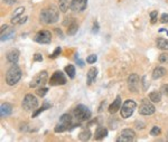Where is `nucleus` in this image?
Masks as SVG:
<instances>
[{
  "label": "nucleus",
  "instance_id": "412c9836",
  "mask_svg": "<svg viewBox=\"0 0 168 142\" xmlns=\"http://www.w3.org/2000/svg\"><path fill=\"white\" fill-rule=\"evenodd\" d=\"M156 45L159 49H162V50H167L168 49V40L165 38H158L157 42H156Z\"/></svg>",
  "mask_w": 168,
  "mask_h": 142
},
{
  "label": "nucleus",
  "instance_id": "1a4fd4ad",
  "mask_svg": "<svg viewBox=\"0 0 168 142\" xmlns=\"http://www.w3.org/2000/svg\"><path fill=\"white\" fill-rule=\"evenodd\" d=\"M66 83V78H65L64 73L61 71L55 72L52 75V77L49 78V84L51 85H64Z\"/></svg>",
  "mask_w": 168,
  "mask_h": 142
},
{
  "label": "nucleus",
  "instance_id": "20e7f679",
  "mask_svg": "<svg viewBox=\"0 0 168 142\" xmlns=\"http://www.w3.org/2000/svg\"><path fill=\"white\" fill-rule=\"evenodd\" d=\"M137 107V104L135 101L132 100H128L126 101L123 105L121 106V116H122L123 119H128L130 116L132 115V113L135 112Z\"/></svg>",
  "mask_w": 168,
  "mask_h": 142
},
{
  "label": "nucleus",
  "instance_id": "6ab92c4d",
  "mask_svg": "<svg viewBox=\"0 0 168 142\" xmlns=\"http://www.w3.org/2000/svg\"><path fill=\"white\" fill-rule=\"evenodd\" d=\"M166 75V68L164 67H156L152 72V78H155V80H158V78L162 77V76H165Z\"/></svg>",
  "mask_w": 168,
  "mask_h": 142
},
{
  "label": "nucleus",
  "instance_id": "bb28decb",
  "mask_svg": "<svg viewBox=\"0 0 168 142\" xmlns=\"http://www.w3.org/2000/svg\"><path fill=\"white\" fill-rule=\"evenodd\" d=\"M13 35H15V32L13 30H10V32H6V34H1V40H7V39L11 38V37H13Z\"/></svg>",
  "mask_w": 168,
  "mask_h": 142
},
{
  "label": "nucleus",
  "instance_id": "7ed1b4c3",
  "mask_svg": "<svg viewBox=\"0 0 168 142\" xmlns=\"http://www.w3.org/2000/svg\"><path fill=\"white\" fill-rule=\"evenodd\" d=\"M74 116L78 122H83L91 118V111L85 105H78L74 109Z\"/></svg>",
  "mask_w": 168,
  "mask_h": 142
},
{
  "label": "nucleus",
  "instance_id": "ea45409f",
  "mask_svg": "<svg viewBox=\"0 0 168 142\" xmlns=\"http://www.w3.org/2000/svg\"><path fill=\"white\" fill-rule=\"evenodd\" d=\"M5 3L7 5H13V3H16V0H3Z\"/></svg>",
  "mask_w": 168,
  "mask_h": 142
},
{
  "label": "nucleus",
  "instance_id": "6e6552de",
  "mask_svg": "<svg viewBox=\"0 0 168 142\" xmlns=\"http://www.w3.org/2000/svg\"><path fill=\"white\" fill-rule=\"evenodd\" d=\"M135 138H136V133L135 131L131 129H124L121 131V134L118 138V142H130V141H135Z\"/></svg>",
  "mask_w": 168,
  "mask_h": 142
},
{
  "label": "nucleus",
  "instance_id": "2eb2a0df",
  "mask_svg": "<svg viewBox=\"0 0 168 142\" xmlns=\"http://www.w3.org/2000/svg\"><path fill=\"white\" fill-rule=\"evenodd\" d=\"M11 112H13V105L10 103H3L1 105V107H0V115H1V118L10 115Z\"/></svg>",
  "mask_w": 168,
  "mask_h": 142
},
{
  "label": "nucleus",
  "instance_id": "c85d7f7f",
  "mask_svg": "<svg viewBox=\"0 0 168 142\" xmlns=\"http://www.w3.org/2000/svg\"><path fill=\"white\" fill-rule=\"evenodd\" d=\"M24 11H25V8H24V7H19V8H17V9L15 10V13H13V18H17V17H19L20 15H23Z\"/></svg>",
  "mask_w": 168,
  "mask_h": 142
},
{
  "label": "nucleus",
  "instance_id": "c756f323",
  "mask_svg": "<svg viewBox=\"0 0 168 142\" xmlns=\"http://www.w3.org/2000/svg\"><path fill=\"white\" fill-rule=\"evenodd\" d=\"M157 16H158V11L157 10H154L150 13V18H151V24H155L157 21Z\"/></svg>",
  "mask_w": 168,
  "mask_h": 142
},
{
  "label": "nucleus",
  "instance_id": "393cba45",
  "mask_svg": "<svg viewBox=\"0 0 168 142\" xmlns=\"http://www.w3.org/2000/svg\"><path fill=\"white\" fill-rule=\"evenodd\" d=\"M65 72H66V74L70 76L71 78H74L75 76V68L73 65H67L66 67H65Z\"/></svg>",
  "mask_w": 168,
  "mask_h": 142
},
{
  "label": "nucleus",
  "instance_id": "72a5a7b5",
  "mask_svg": "<svg viewBox=\"0 0 168 142\" xmlns=\"http://www.w3.org/2000/svg\"><path fill=\"white\" fill-rule=\"evenodd\" d=\"M159 62H160V63H168V55L162 54L160 57H159Z\"/></svg>",
  "mask_w": 168,
  "mask_h": 142
},
{
  "label": "nucleus",
  "instance_id": "9d476101",
  "mask_svg": "<svg viewBox=\"0 0 168 142\" xmlns=\"http://www.w3.org/2000/svg\"><path fill=\"white\" fill-rule=\"evenodd\" d=\"M155 106L148 101H143L139 106V113L141 115H151V114L155 113Z\"/></svg>",
  "mask_w": 168,
  "mask_h": 142
},
{
  "label": "nucleus",
  "instance_id": "f257e3e1",
  "mask_svg": "<svg viewBox=\"0 0 168 142\" xmlns=\"http://www.w3.org/2000/svg\"><path fill=\"white\" fill-rule=\"evenodd\" d=\"M40 21L43 24H54L56 23L59 18V13H58V9L56 7L52 6L49 8H46V9H43L42 13H40Z\"/></svg>",
  "mask_w": 168,
  "mask_h": 142
},
{
  "label": "nucleus",
  "instance_id": "dca6fc26",
  "mask_svg": "<svg viewBox=\"0 0 168 142\" xmlns=\"http://www.w3.org/2000/svg\"><path fill=\"white\" fill-rule=\"evenodd\" d=\"M19 59V52L17 49H13V50H10L8 54H7V61L11 63V64H16Z\"/></svg>",
  "mask_w": 168,
  "mask_h": 142
},
{
  "label": "nucleus",
  "instance_id": "b1692460",
  "mask_svg": "<svg viewBox=\"0 0 168 142\" xmlns=\"http://www.w3.org/2000/svg\"><path fill=\"white\" fill-rule=\"evenodd\" d=\"M76 32H78V24H75V23H72L70 26H68L67 28V35H75L76 34Z\"/></svg>",
  "mask_w": 168,
  "mask_h": 142
},
{
  "label": "nucleus",
  "instance_id": "7c9ffc66",
  "mask_svg": "<svg viewBox=\"0 0 168 142\" xmlns=\"http://www.w3.org/2000/svg\"><path fill=\"white\" fill-rule=\"evenodd\" d=\"M159 133H160V128H159V126H154L151 129V131H150V134H151L152 136H158Z\"/></svg>",
  "mask_w": 168,
  "mask_h": 142
},
{
  "label": "nucleus",
  "instance_id": "f8f14e48",
  "mask_svg": "<svg viewBox=\"0 0 168 142\" xmlns=\"http://www.w3.org/2000/svg\"><path fill=\"white\" fill-rule=\"evenodd\" d=\"M51 32L48 30H42L39 32L35 37V40L38 44H49L51 43Z\"/></svg>",
  "mask_w": 168,
  "mask_h": 142
},
{
  "label": "nucleus",
  "instance_id": "f704fd0d",
  "mask_svg": "<svg viewBox=\"0 0 168 142\" xmlns=\"http://www.w3.org/2000/svg\"><path fill=\"white\" fill-rule=\"evenodd\" d=\"M160 91H162V93L164 94V95H166V96H168V84L162 85V88H160Z\"/></svg>",
  "mask_w": 168,
  "mask_h": 142
},
{
  "label": "nucleus",
  "instance_id": "4468645a",
  "mask_svg": "<svg viewBox=\"0 0 168 142\" xmlns=\"http://www.w3.org/2000/svg\"><path fill=\"white\" fill-rule=\"evenodd\" d=\"M121 109V97L120 96H116V99L112 102L110 106H109V112L111 114H114L116 113L118 111Z\"/></svg>",
  "mask_w": 168,
  "mask_h": 142
},
{
  "label": "nucleus",
  "instance_id": "37998d69",
  "mask_svg": "<svg viewBox=\"0 0 168 142\" xmlns=\"http://www.w3.org/2000/svg\"><path fill=\"white\" fill-rule=\"evenodd\" d=\"M167 34H168V32H167Z\"/></svg>",
  "mask_w": 168,
  "mask_h": 142
},
{
  "label": "nucleus",
  "instance_id": "79ce46f5",
  "mask_svg": "<svg viewBox=\"0 0 168 142\" xmlns=\"http://www.w3.org/2000/svg\"><path fill=\"white\" fill-rule=\"evenodd\" d=\"M26 19H27V17H24L23 19L19 20V23H18V24H19V25H21V24H24V23H25V21H26Z\"/></svg>",
  "mask_w": 168,
  "mask_h": 142
},
{
  "label": "nucleus",
  "instance_id": "4be33fe9",
  "mask_svg": "<svg viewBox=\"0 0 168 142\" xmlns=\"http://www.w3.org/2000/svg\"><path fill=\"white\" fill-rule=\"evenodd\" d=\"M149 100L152 101V102H155V103H158L159 101L162 100V94L155 91V92H151V93L149 94Z\"/></svg>",
  "mask_w": 168,
  "mask_h": 142
},
{
  "label": "nucleus",
  "instance_id": "423d86ee",
  "mask_svg": "<svg viewBox=\"0 0 168 142\" xmlns=\"http://www.w3.org/2000/svg\"><path fill=\"white\" fill-rule=\"evenodd\" d=\"M72 125V118L70 114H63L59 118L57 125L55 128V132H63L68 129V126Z\"/></svg>",
  "mask_w": 168,
  "mask_h": 142
},
{
  "label": "nucleus",
  "instance_id": "58836bf2",
  "mask_svg": "<svg viewBox=\"0 0 168 142\" xmlns=\"http://www.w3.org/2000/svg\"><path fill=\"white\" fill-rule=\"evenodd\" d=\"M75 61L78 62V64L80 65V66H83V65H84L83 61H81V59H80V57H78V54H76V55H75Z\"/></svg>",
  "mask_w": 168,
  "mask_h": 142
},
{
  "label": "nucleus",
  "instance_id": "39448f33",
  "mask_svg": "<svg viewBox=\"0 0 168 142\" xmlns=\"http://www.w3.org/2000/svg\"><path fill=\"white\" fill-rule=\"evenodd\" d=\"M38 106V100L36 99L35 95L32 94H27L26 96L24 97L23 101V107L26 111H34Z\"/></svg>",
  "mask_w": 168,
  "mask_h": 142
},
{
  "label": "nucleus",
  "instance_id": "f03ea898",
  "mask_svg": "<svg viewBox=\"0 0 168 142\" xmlns=\"http://www.w3.org/2000/svg\"><path fill=\"white\" fill-rule=\"evenodd\" d=\"M21 78V69L19 68V66L13 64V66L8 69L6 74V82L8 85H16Z\"/></svg>",
  "mask_w": 168,
  "mask_h": 142
},
{
  "label": "nucleus",
  "instance_id": "5701e85b",
  "mask_svg": "<svg viewBox=\"0 0 168 142\" xmlns=\"http://www.w3.org/2000/svg\"><path fill=\"white\" fill-rule=\"evenodd\" d=\"M68 1L67 0H59V2H58V8H59V10L61 11H63V13H66L68 9Z\"/></svg>",
  "mask_w": 168,
  "mask_h": 142
},
{
  "label": "nucleus",
  "instance_id": "aec40b11",
  "mask_svg": "<svg viewBox=\"0 0 168 142\" xmlns=\"http://www.w3.org/2000/svg\"><path fill=\"white\" fill-rule=\"evenodd\" d=\"M91 136H92V133L89 129H84L83 131L80 132L78 134V139L81 140V141H87V140H90Z\"/></svg>",
  "mask_w": 168,
  "mask_h": 142
},
{
  "label": "nucleus",
  "instance_id": "9b49d317",
  "mask_svg": "<svg viewBox=\"0 0 168 142\" xmlns=\"http://www.w3.org/2000/svg\"><path fill=\"white\" fill-rule=\"evenodd\" d=\"M139 84H140V80L139 76L137 74H131L128 77V86H129V90L131 92H138L139 90Z\"/></svg>",
  "mask_w": 168,
  "mask_h": 142
},
{
  "label": "nucleus",
  "instance_id": "c9c22d12",
  "mask_svg": "<svg viewBox=\"0 0 168 142\" xmlns=\"http://www.w3.org/2000/svg\"><path fill=\"white\" fill-rule=\"evenodd\" d=\"M160 21L162 23H168V13H162V17H160Z\"/></svg>",
  "mask_w": 168,
  "mask_h": 142
},
{
  "label": "nucleus",
  "instance_id": "a19ab883",
  "mask_svg": "<svg viewBox=\"0 0 168 142\" xmlns=\"http://www.w3.org/2000/svg\"><path fill=\"white\" fill-rule=\"evenodd\" d=\"M7 29H8V26H7V25H3V26L1 27V34H2L3 32H6Z\"/></svg>",
  "mask_w": 168,
  "mask_h": 142
},
{
  "label": "nucleus",
  "instance_id": "a211bd4d",
  "mask_svg": "<svg viewBox=\"0 0 168 142\" xmlns=\"http://www.w3.org/2000/svg\"><path fill=\"white\" fill-rule=\"evenodd\" d=\"M107 136H108V130L105 129V128L100 126V128H97L95 133H94V139L101 140V139H103V138H105Z\"/></svg>",
  "mask_w": 168,
  "mask_h": 142
},
{
  "label": "nucleus",
  "instance_id": "2f4dec72",
  "mask_svg": "<svg viewBox=\"0 0 168 142\" xmlns=\"http://www.w3.org/2000/svg\"><path fill=\"white\" fill-rule=\"evenodd\" d=\"M97 55H90V56H87L86 62L89 63V64H94V63L97 62Z\"/></svg>",
  "mask_w": 168,
  "mask_h": 142
},
{
  "label": "nucleus",
  "instance_id": "473e14b6",
  "mask_svg": "<svg viewBox=\"0 0 168 142\" xmlns=\"http://www.w3.org/2000/svg\"><path fill=\"white\" fill-rule=\"evenodd\" d=\"M61 52H62V49H61V47H57V48L54 50V53H53L52 55H51V58H55V57H57L59 54H61Z\"/></svg>",
  "mask_w": 168,
  "mask_h": 142
},
{
  "label": "nucleus",
  "instance_id": "4c0bfd02",
  "mask_svg": "<svg viewBox=\"0 0 168 142\" xmlns=\"http://www.w3.org/2000/svg\"><path fill=\"white\" fill-rule=\"evenodd\" d=\"M34 61H36V62H42L43 61V56L40 55V54H35V56H34Z\"/></svg>",
  "mask_w": 168,
  "mask_h": 142
},
{
  "label": "nucleus",
  "instance_id": "ddd939ff",
  "mask_svg": "<svg viewBox=\"0 0 168 142\" xmlns=\"http://www.w3.org/2000/svg\"><path fill=\"white\" fill-rule=\"evenodd\" d=\"M70 6L73 11H83L87 6V0H72Z\"/></svg>",
  "mask_w": 168,
  "mask_h": 142
},
{
  "label": "nucleus",
  "instance_id": "a878e982",
  "mask_svg": "<svg viewBox=\"0 0 168 142\" xmlns=\"http://www.w3.org/2000/svg\"><path fill=\"white\" fill-rule=\"evenodd\" d=\"M51 106V104L49 103H47V102H45V103H44V105H43L42 107H40V109H39V110H37L35 112V113L32 114V116H34V118H36V116L38 115V114H40L43 112V111H45V110H47V109H48V107Z\"/></svg>",
  "mask_w": 168,
  "mask_h": 142
},
{
  "label": "nucleus",
  "instance_id": "e433bc0d",
  "mask_svg": "<svg viewBox=\"0 0 168 142\" xmlns=\"http://www.w3.org/2000/svg\"><path fill=\"white\" fill-rule=\"evenodd\" d=\"M92 32H93L94 34H97V32H99V24H97V21L93 24V28H92Z\"/></svg>",
  "mask_w": 168,
  "mask_h": 142
},
{
  "label": "nucleus",
  "instance_id": "0eeeda50",
  "mask_svg": "<svg viewBox=\"0 0 168 142\" xmlns=\"http://www.w3.org/2000/svg\"><path fill=\"white\" fill-rule=\"evenodd\" d=\"M47 78H48V74L46 71H42L40 73L36 75L34 80L30 83V87H38V86H43L47 82Z\"/></svg>",
  "mask_w": 168,
  "mask_h": 142
},
{
  "label": "nucleus",
  "instance_id": "cd10ccee",
  "mask_svg": "<svg viewBox=\"0 0 168 142\" xmlns=\"http://www.w3.org/2000/svg\"><path fill=\"white\" fill-rule=\"evenodd\" d=\"M47 92H48V88L47 87H38L37 88V94H38L39 96L43 97V96H45L46 94H47Z\"/></svg>",
  "mask_w": 168,
  "mask_h": 142
},
{
  "label": "nucleus",
  "instance_id": "f3484780",
  "mask_svg": "<svg viewBox=\"0 0 168 142\" xmlns=\"http://www.w3.org/2000/svg\"><path fill=\"white\" fill-rule=\"evenodd\" d=\"M97 76V69L95 67H91L87 72V84H93Z\"/></svg>",
  "mask_w": 168,
  "mask_h": 142
}]
</instances>
